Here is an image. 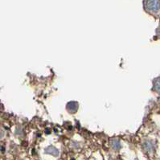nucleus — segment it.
<instances>
[{
  "instance_id": "0eeeda50",
  "label": "nucleus",
  "mask_w": 160,
  "mask_h": 160,
  "mask_svg": "<svg viewBox=\"0 0 160 160\" xmlns=\"http://www.w3.org/2000/svg\"><path fill=\"white\" fill-rule=\"evenodd\" d=\"M3 135H4V132L0 129V139H1V138H3Z\"/></svg>"
},
{
  "instance_id": "7ed1b4c3",
  "label": "nucleus",
  "mask_w": 160,
  "mask_h": 160,
  "mask_svg": "<svg viewBox=\"0 0 160 160\" xmlns=\"http://www.w3.org/2000/svg\"><path fill=\"white\" fill-rule=\"evenodd\" d=\"M45 153L46 154H49L53 156H58L59 155V151L57 148H56L53 146H49L45 149Z\"/></svg>"
},
{
  "instance_id": "f257e3e1",
  "label": "nucleus",
  "mask_w": 160,
  "mask_h": 160,
  "mask_svg": "<svg viewBox=\"0 0 160 160\" xmlns=\"http://www.w3.org/2000/svg\"><path fill=\"white\" fill-rule=\"evenodd\" d=\"M145 7L151 12H158L160 10V0H146Z\"/></svg>"
},
{
  "instance_id": "39448f33",
  "label": "nucleus",
  "mask_w": 160,
  "mask_h": 160,
  "mask_svg": "<svg viewBox=\"0 0 160 160\" xmlns=\"http://www.w3.org/2000/svg\"><path fill=\"white\" fill-rule=\"evenodd\" d=\"M154 89L160 95V77H158L154 80Z\"/></svg>"
},
{
  "instance_id": "f03ea898",
  "label": "nucleus",
  "mask_w": 160,
  "mask_h": 160,
  "mask_svg": "<svg viewBox=\"0 0 160 160\" xmlns=\"http://www.w3.org/2000/svg\"><path fill=\"white\" fill-rule=\"evenodd\" d=\"M78 103L76 101H70L68 102L67 105V110L70 114H74L76 113L77 110H78Z\"/></svg>"
},
{
  "instance_id": "20e7f679",
  "label": "nucleus",
  "mask_w": 160,
  "mask_h": 160,
  "mask_svg": "<svg viewBox=\"0 0 160 160\" xmlns=\"http://www.w3.org/2000/svg\"><path fill=\"white\" fill-rule=\"evenodd\" d=\"M111 147L115 151H118L121 148V143L120 141L118 139H114L111 140Z\"/></svg>"
},
{
  "instance_id": "6e6552de",
  "label": "nucleus",
  "mask_w": 160,
  "mask_h": 160,
  "mask_svg": "<svg viewBox=\"0 0 160 160\" xmlns=\"http://www.w3.org/2000/svg\"><path fill=\"white\" fill-rule=\"evenodd\" d=\"M157 35H158L159 38H160V27L157 30Z\"/></svg>"
},
{
  "instance_id": "423d86ee",
  "label": "nucleus",
  "mask_w": 160,
  "mask_h": 160,
  "mask_svg": "<svg viewBox=\"0 0 160 160\" xmlns=\"http://www.w3.org/2000/svg\"><path fill=\"white\" fill-rule=\"evenodd\" d=\"M152 147H153V146H152V144L151 143L146 142V143H144V148H145V150H147L148 151H150L152 149Z\"/></svg>"
}]
</instances>
